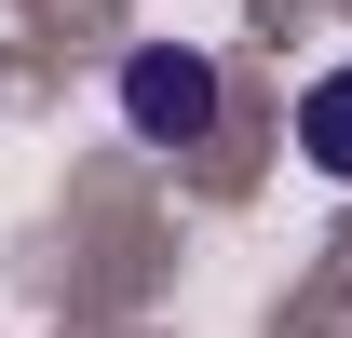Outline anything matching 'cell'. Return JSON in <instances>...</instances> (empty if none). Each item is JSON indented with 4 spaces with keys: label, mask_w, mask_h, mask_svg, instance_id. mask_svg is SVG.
<instances>
[{
    "label": "cell",
    "mask_w": 352,
    "mask_h": 338,
    "mask_svg": "<svg viewBox=\"0 0 352 338\" xmlns=\"http://www.w3.org/2000/svg\"><path fill=\"white\" fill-rule=\"evenodd\" d=\"M122 122L149 135V149H204V135H217V54L135 41V54H122Z\"/></svg>",
    "instance_id": "6da1fadb"
},
{
    "label": "cell",
    "mask_w": 352,
    "mask_h": 338,
    "mask_svg": "<svg viewBox=\"0 0 352 338\" xmlns=\"http://www.w3.org/2000/svg\"><path fill=\"white\" fill-rule=\"evenodd\" d=\"M298 149H311V176L352 190V68H325V82L298 95Z\"/></svg>",
    "instance_id": "7a4b0ae2"
}]
</instances>
